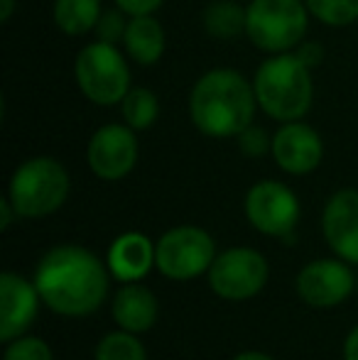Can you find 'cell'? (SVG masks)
Masks as SVG:
<instances>
[{
  "label": "cell",
  "mask_w": 358,
  "mask_h": 360,
  "mask_svg": "<svg viewBox=\"0 0 358 360\" xmlns=\"http://www.w3.org/2000/svg\"><path fill=\"white\" fill-rule=\"evenodd\" d=\"M34 287L42 302L62 316H87L103 304L108 275L101 260L82 245H57L39 260Z\"/></svg>",
  "instance_id": "1"
},
{
  "label": "cell",
  "mask_w": 358,
  "mask_h": 360,
  "mask_svg": "<svg viewBox=\"0 0 358 360\" xmlns=\"http://www.w3.org/2000/svg\"><path fill=\"white\" fill-rule=\"evenodd\" d=\"M186 110L191 125L206 138H238L255 120L258 110L255 86L236 69H209L191 86Z\"/></svg>",
  "instance_id": "2"
},
{
  "label": "cell",
  "mask_w": 358,
  "mask_h": 360,
  "mask_svg": "<svg viewBox=\"0 0 358 360\" xmlns=\"http://www.w3.org/2000/svg\"><path fill=\"white\" fill-rule=\"evenodd\" d=\"M258 108L277 123L302 120L314 103L312 69L295 52L270 54L253 76Z\"/></svg>",
  "instance_id": "3"
},
{
  "label": "cell",
  "mask_w": 358,
  "mask_h": 360,
  "mask_svg": "<svg viewBox=\"0 0 358 360\" xmlns=\"http://www.w3.org/2000/svg\"><path fill=\"white\" fill-rule=\"evenodd\" d=\"M69 174L54 157L39 155L25 160L13 172L8 199L20 218H44L64 206L69 196Z\"/></svg>",
  "instance_id": "4"
},
{
  "label": "cell",
  "mask_w": 358,
  "mask_h": 360,
  "mask_svg": "<svg viewBox=\"0 0 358 360\" xmlns=\"http://www.w3.org/2000/svg\"><path fill=\"white\" fill-rule=\"evenodd\" d=\"M305 0H250L245 5V37L265 54L295 52L309 30Z\"/></svg>",
  "instance_id": "5"
},
{
  "label": "cell",
  "mask_w": 358,
  "mask_h": 360,
  "mask_svg": "<svg viewBox=\"0 0 358 360\" xmlns=\"http://www.w3.org/2000/svg\"><path fill=\"white\" fill-rule=\"evenodd\" d=\"M74 81L84 98L98 108L120 105L125 94L133 89L128 54L120 52L118 44L101 39L84 44L74 59Z\"/></svg>",
  "instance_id": "6"
},
{
  "label": "cell",
  "mask_w": 358,
  "mask_h": 360,
  "mask_svg": "<svg viewBox=\"0 0 358 360\" xmlns=\"http://www.w3.org/2000/svg\"><path fill=\"white\" fill-rule=\"evenodd\" d=\"M216 260V243L204 228L177 226L155 245V265L170 280H194Z\"/></svg>",
  "instance_id": "7"
},
{
  "label": "cell",
  "mask_w": 358,
  "mask_h": 360,
  "mask_svg": "<svg viewBox=\"0 0 358 360\" xmlns=\"http://www.w3.org/2000/svg\"><path fill=\"white\" fill-rule=\"evenodd\" d=\"M268 282V262L253 248H231L216 255L209 267V285L221 299L243 302Z\"/></svg>",
  "instance_id": "8"
},
{
  "label": "cell",
  "mask_w": 358,
  "mask_h": 360,
  "mask_svg": "<svg viewBox=\"0 0 358 360\" xmlns=\"http://www.w3.org/2000/svg\"><path fill=\"white\" fill-rule=\"evenodd\" d=\"M243 209L250 226L272 238H292V231L300 221L297 194L275 179H263L250 186Z\"/></svg>",
  "instance_id": "9"
},
{
  "label": "cell",
  "mask_w": 358,
  "mask_h": 360,
  "mask_svg": "<svg viewBox=\"0 0 358 360\" xmlns=\"http://www.w3.org/2000/svg\"><path fill=\"white\" fill-rule=\"evenodd\" d=\"M138 135L125 123H106L89 138V169L103 181H118L138 165Z\"/></svg>",
  "instance_id": "10"
},
{
  "label": "cell",
  "mask_w": 358,
  "mask_h": 360,
  "mask_svg": "<svg viewBox=\"0 0 358 360\" xmlns=\"http://www.w3.org/2000/svg\"><path fill=\"white\" fill-rule=\"evenodd\" d=\"M272 160L282 172L295 176H305L314 172L324 160V143L321 135L302 120L280 123L272 135Z\"/></svg>",
  "instance_id": "11"
},
{
  "label": "cell",
  "mask_w": 358,
  "mask_h": 360,
  "mask_svg": "<svg viewBox=\"0 0 358 360\" xmlns=\"http://www.w3.org/2000/svg\"><path fill=\"white\" fill-rule=\"evenodd\" d=\"M297 292L309 307L329 309L354 292V275L341 260H314L297 275Z\"/></svg>",
  "instance_id": "12"
},
{
  "label": "cell",
  "mask_w": 358,
  "mask_h": 360,
  "mask_svg": "<svg viewBox=\"0 0 358 360\" xmlns=\"http://www.w3.org/2000/svg\"><path fill=\"white\" fill-rule=\"evenodd\" d=\"M39 292L34 282L15 272H3L0 277V341L10 343L20 338L30 326L39 309Z\"/></svg>",
  "instance_id": "13"
},
{
  "label": "cell",
  "mask_w": 358,
  "mask_h": 360,
  "mask_svg": "<svg viewBox=\"0 0 358 360\" xmlns=\"http://www.w3.org/2000/svg\"><path fill=\"white\" fill-rule=\"evenodd\" d=\"M321 231L341 260L358 262V189H341L326 201Z\"/></svg>",
  "instance_id": "14"
},
{
  "label": "cell",
  "mask_w": 358,
  "mask_h": 360,
  "mask_svg": "<svg viewBox=\"0 0 358 360\" xmlns=\"http://www.w3.org/2000/svg\"><path fill=\"white\" fill-rule=\"evenodd\" d=\"M155 265V245L143 233H123L108 250V267L120 282H138Z\"/></svg>",
  "instance_id": "15"
},
{
  "label": "cell",
  "mask_w": 358,
  "mask_h": 360,
  "mask_svg": "<svg viewBox=\"0 0 358 360\" xmlns=\"http://www.w3.org/2000/svg\"><path fill=\"white\" fill-rule=\"evenodd\" d=\"M160 304L148 287L138 282H125L113 299V319L120 328L130 333L150 331L158 321Z\"/></svg>",
  "instance_id": "16"
},
{
  "label": "cell",
  "mask_w": 358,
  "mask_h": 360,
  "mask_svg": "<svg viewBox=\"0 0 358 360\" xmlns=\"http://www.w3.org/2000/svg\"><path fill=\"white\" fill-rule=\"evenodd\" d=\"M167 47V34L155 15H135L128 20L123 37V49L130 62L138 67H155Z\"/></svg>",
  "instance_id": "17"
},
{
  "label": "cell",
  "mask_w": 358,
  "mask_h": 360,
  "mask_svg": "<svg viewBox=\"0 0 358 360\" xmlns=\"http://www.w3.org/2000/svg\"><path fill=\"white\" fill-rule=\"evenodd\" d=\"M101 15H103L101 0H54L52 5L54 25L69 37L94 32Z\"/></svg>",
  "instance_id": "18"
},
{
  "label": "cell",
  "mask_w": 358,
  "mask_h": 360,
  "mask_svg": "<svg viewBox=\"0 0 358 360\" xmlns=\"http://www.w3.org/2000/svg\"><path fill=\"white\" fill-rule=\"evenodd\" d=\"M201 25L209 37L231 42L245 34V5L236 0H211L201 13Z\"/></svg>",
  "instance_id": "19"
},
{
  "label": "cell",
  "mask_w": 358,
  "mask_h": 360,
  "mask_svg": "<svg viewBox=\"0 0 358 360\" xmlns=\"http://www.w3.org/2000/svg\"><path fill=\"white\" fill-rule=\"evenodd\" d=\"M120 115H123V123L130 125L135 133L153 128L160 118L158 94L148 86H133L120 101Z\"/></svg>",
  "instance_id": "20"
},
{
  "label": "cell",
  "mask_w": 358,
  "mask_h": 360,
  "mask_svg": "<svg viewBox=\"0 0 358 360\" xmlns=\"http://www.w3.org/2000/svg\"><path fill=\"white\" fill-rule=\"evenodd\" d=\"M312 18L326 27H349L358 22V0H305Z\"/></svg>",
  "instance_id": "21"
},
{
  "label": "cell",
  "mask_w": 358,
  "mask_h": 360,
  "mask_svg": "<svg viewBox=\"0 0 358 360\" xmlns=\"http://www.w3.org/2000/svg\"><path fill=\"white\" fill-rule=\"evenodd\" d=\"M96 360H148L143 343L130 331L108 333L96 348Z\"/></svg>",
  "instance_id": "22"
},
{
  "label": "cell",
  "mask_w": 358,
  "mask_h": 360,
  "mask_svg": "<svg viewBox=\"0 0 358 360\" xmlns=\"http://www.w3.org/2000/svg\"><path fill=\"white\" fill-rule=\"evenodd\" d=\"M128 20L130 18L120 8L103 10L98 25H96V30H94L96 39H101V42H110V44H118V42L123 44L125 30H128Z\"/></svg>",
  "instance_id": "23"
},
{
  "label": "cell",
  "mask_w": 358,
  "mask_h": 360,
  "mask_svg": "<svg viewBox=\"0 0 358 360\" xmlns=\"http://www.w3.org/2000/svg\"><path fill=\"white\" fill-rule=\"evenodd\" d=\"M3 360H52V351H49V346L42 338L20 336L15 341H10Z\"/></svg>",
  "instance_id": "24"
},
{
  "label": "cell",
  "mask_w": 358,
  "mask_h": 360,
  "mask_svg": "<svg viewBox=\"0 0 358 360\" xmlns=\"http://www.w3.org/2000/svg\"><path fill=\"white\" fill-rule=\"evenodd\" d=\"M236 140H238L241 152H243L245 157H250V160H258V157H265L272 152V135L263 125L250 123Z\"/></svg>",
  "instance_id": "25"
},
{
  "label": "cell",
  "mask_w": 358,
  "mask_h": 360,
  "mask_svg": "<svg viewBox=\"0 0 358 360\" xmlns=\"http://www.w3.org/2000/svg\"><path fill=\"white\" fill-rule=\"evenodd\" d=\"M295 54L300 57L302 64H307V67L312 69V72H314L317 67H321V62H324V57H326L321 42H314V39H305V42H300V47L295 49Z\"/></svg>",
  "instance_id": "26"
},
{
  "label": "cell",
  "mask_w": 358,
  "mask_h": 360,
  "mask_svg": "<svg viewBox=\"0 0 358 360\" xmlns=\"http://www.w3.org/2000/svg\"><path fill=\"white\" fill-rule=\"evenodd\" d=\"M165 5V0H115V8L123 10L128 18L135 15H155Z\"/></svg>",
  "instance_id": "27"
},
{
  "label": "cell",
  "mask_w": 358,
  "mask_h": 360,
  "mask_svg": "<svg viewBox=\"0 0 358 360\" xmlns=\"http://www.w3.org/2000/svg\"><path fill=\"white\" fill-rule=\"evenodd\" d=\"M13 216H18V211H15V206L10 204V199L5 196V199H0V231H8Z\"/></svg>",
  "instance_id": "28"
},
{
  "label": "cell",
  "mask_w": 358,
  "mask_h": 360,
  "mask_svg": "<svg viewBox=\"0 0 358 360\" xmlns=\"http://www.w3.org/2000/svg\"><path fill=\"white\" fill-rule=\"evenodd\" d=\"M344 360H358V326L346 336L344 343Z\"/></svg>",
  "instance_id": "29"
},
{
  "label": "cell",
  "mask_w": 358,
  "mask_h": 360,
  "mask_svg": "<svg viewBox=\"0 0 358 360\" xmlns=\"http://www.w3.org/2000/svg\"><path fill=\"white\" fill-rule=\"evenodd\" d=\"M18 10V0H0V22H10Z\"/></svg>",
  "instance_id": "30"
},
{
  "label": "cell",
  "mask_w": 358,
  "mask_h": 360,
  "mask_svg": "<svg viewBox=\"0 0 358 360\" xmlns=\"http://www.w3.org/2000/svg\"><path fill=\"white\" fill-rule=\"evenodd\" d=\"M234 360H275L270 358L268 353H258V351H245V353H238Z\"/></svg>",
  "instance_id": "31"
},
{
  "label": "cell",
  "mask_w": 358,
  "mask_h": 360,
  "mask_svg": "<svg viewBox=\"0 0 358 360\" xmlns=\"http://www.w3.org/2000/svg\"><path fill=\"white\" fill-rule=\"evenodd\" d=\"M356 289H358V275H356Z\"/></svg>",
  "instance_id": "32"
}]
</instances>
